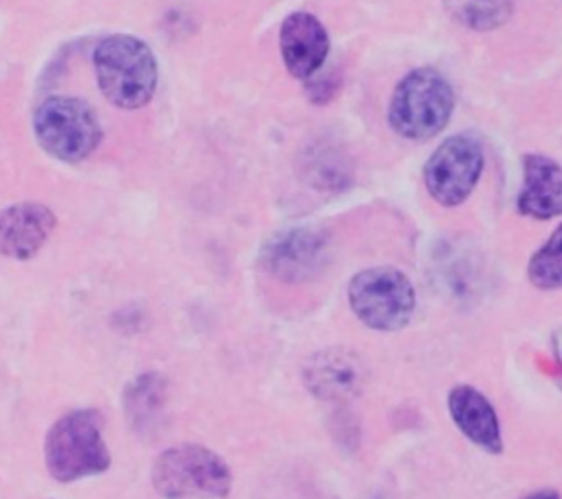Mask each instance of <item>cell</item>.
<instances>
[{
	"mask_svg": "<svg viewBox=\"0 0 562 499\" xmlns=\"http://www.w3.org/2000/svg\"><path fill=\"white\" fill-rule=\"evenodd\" d=\"M94 72L102 97L120 110L149 104L158 84V63L147 42L132 34L104 37L94 49Z\"/></svg>",
	"mask_w": 562,
	"mask_h": 499,
	"instance_id": "obj_1",
	"label": "cell"
},
{
	"mask_svg": "<svg viewBox=\"0 0 562 499\" xmlns=\"http://www.w3.org/2000/svg\"><path fill=\"white\" fill-rule=\"evenodd\" d=\"M104 418L98 410H75L53 423L45 438V466L57 483L70 484L110 468Z\"/></svg>",
	"mask_w": 562,
	"mask_h": 499,
	"instance_id": "obj_2",
	"label": "cell"
},
{
	"mask_svg": "<svg viewBox=\"0 0 562 499\" xmlns=\"http://www.w3.org/2000/svg\"><path fill=\"white\" fill-rule=\"evenodd\" d=\"M453 110L456 94L449 80L439 70L422 67L396 84L386 115L398 137L428 140L448 127Z\"/></svg>",
	"mask_w": 562,
	"mask_h": 499,
	"instance_id": "obj_3",
	"label": "cell"
},
{
	"mask_svg": "<svg viewBox=\"0 0 562 499\" xmlns=\"http://www.w3.org/2000/svg\"><path fill=\"white\" fill-rule=\"evenodd\" d=\"M34 133L40 147L65 165L92 157L104 139L92 105L72 97L45 98L35 110Z\"/></svg>",
	"mask_w": 562,
	"mask_h": 499,
	"instance_id": "obj_4",
	"label": "cell"
},
{
	"mask_svg": "<svg viewBox=\"0 0 562 499\" xmlns=\"http://www.w3.org/2000/svg\"><path fill=\"white\" fill-rule=\"evenodd\" d=\"M153 486L167 499L227 498L233 474L217 453L202 445H178L157 456Z\"/></svg>",
	"mask_w": 562,
	"mask_h": 499,
	"instance_id": "obj_5",
	"label": "cell"
},
{
	"mask_svg": "<svg viewBox=\"0 0 562 499\" xmlns=\"http://www.w3.org/2000/svg\"><path fill=\"white\" fill-rule=\"evenodd\" d=\"M353 315L379 332H396L411 322L416 308L413 283L395 268H369L348 287Z\"/></svg>",
	"mask_w": 562,
	"mask_h": 499,
	"instance_id": "obj_6",
	"label": "cell"
},
{
	"mask_svg": "<svg viewBox=\"0 0 562 499\" xmlns=\"http://www.w3.org/2000/svg\"><path fill=\"white\" fill-rule=\"evenodd\" d=\"M484 152L473 135H453L431 152L424 167V184L434 202L443 207L465 203L481 180Z\"/></svg>",
	"mask_w": 562,
	"mask_h": 499,
	"instance_id": "obj_7",
	"label": "cell"
},
{
	"mask_svg": "<svg viewBox=\"0 0 562 499\" xmlns=\"http://www.w3.org/2000/svg\"><path fill=\"white\" fill-rule=\"evenodd\" d=\"M328 248V237L318 228H285L263 245L260 263L281 283H307L325 272Z\"/></svg>",
	"mask_w": 562,
	"mask_h": 499,
	"instance_id": "obj_8",
	"label": "cell"
},
{
	"mask_svg": "<svg viewBox=\"0 0 562 499\" xmlns=\"http://www.w3.org/2000/svg\"><path fill=\"white\" fill-rule=\"evenodd\" d=\"M303 381L308 393L323 402H350L363 393L368 368L358 353L330 348L308 358Z\"/></svg>",
	"mask_w": 562,
	"mask_h": 499,
	"instance_id": "obj_9",
	"label": "cell"
},
{
	"mask_svg": "<svg viewBox=\"0 0 562 499\" xmlns=\"http://www.w3.org/2000/svg\"><path fill=\"white\" fill-rule=\"evenodd\" d=\"M57 217L44 203H12L0 209V256L27 262L47 245Z\"/></svg>",
	"mask_w": 562,
	"mask_h": 499,
	"instance_id": "obj_10",
	"label": "cell"
},
{
	"mask_svg": "<svg viewBox=\"0 0 562 499\" xmlns=\"http://www.w3.org/2000/svg\"><path fill=\"white\" fill-rule=\"evenodd\" d=\"M280 53L293 79L307 82L323 69L330 53V37L311 12H293L280 30Z\"/></svg>",
	"mask_w": 562,
	"mask_h": 499,
	"instance_id": "obj_11",
	"label": "cell"
},
{
	"mask_svg": "<svg viewBox=\"0 0 562 499\" xmlns=\"http://www.w3.org/2000/svg\"><path fill=\"white\" fill-rule=\"evenodd\" d=\"M524 217L551 220L562 215V167L544 155L524 157V180L518 195Z\"/></svg>",
	"mask_w": 562,
	"mask_h": 499,
	"instance_id": "obj_12",
	"label": "cell"
},
{
	"mask_svg": "<svg viewBox=\"0 0 562 499\" xmlns=\"http://www.w3.org/2000/svg\"><path fill=\"white\" fill-rule=\"evenodd\" d=\"M448 408L451 420L469 441L491 455H501V420L488 398L469 385H459L449 393Z\"/></svg>",
	"mask_w": 562,
	"mask_h": 499,
	"instance_id": "obj_13",
	"label": "cell"
},
{
	"mask_svg": "<svg viewBox=\"0 0 562 499\" xmlns=\"http://www.w3.org/2000/svg\"><path fill=\"white\" fill-rule=\"evenodd\" d=\"M168 383L160 373H143L123 393V412L133 430L147 435L157 430L167 406Z\"/></svg>",
	"mask_w": 562,
	"mask_h": 499,
	"instance_id": "obj_14",
	"label": "cell"
},
{
	"mask_svg": "<svg viewBox=\"0 0 562 499\" xmlns=\"http://www.w3.org/2000/svg\"><path fill=\"white\" fill-rule=\"evenodd\" d=\"M449 16L459 26L473 32H492L512 16V0H441Z\"/></svg>",
	"mask_w": 562,
	"mask_h": 499,
	"instance_id": "obj_15",
	"label": "cell"
},
{
	"mask_svg": "<svg viewBox=\"0 0 562 499\" xmlns=\"http://www.w3.org/2000/svg\"><path fill=\"white\" fill-rule=\"evenodd\" d=\"M303 168L307 182L321 190H342L350 182V165L346 162L342 152L333 149L330 145L308 149Z\"/></svg>",
	"mask_w": 562,
	"mask_h": 499,
	"instance_id": "obj_16",
	"label": "cell"
},
{
	"mask_svg": "<svg viewBox=\"0 0 562 499\" xmlns=\"http://www.w3.org/2000/svg\"><path fill=\"white\" fill-rule=\"evenodd\" d=\"M527 277L541 291L562 290V223L553 235L531 256L527 265Z\"/></svg>",
	"mask_w": 562,
	"mask_h": 499,
	"instance_id": "obj_17",
	"label": "cell"
},
{
	"mask_svg": "<svg viewBox=\"0 0 562 499\" xmlns=\"http://www.w3.org/2000/svg\"><path fill=\"white\" fill-rule=\"evenodd\" d=\"M321 70L316 72L313 79L307 80L308 98L315 104H328L338 94V90L342 88V79H340L338 70H330L328 75H323Z\"/></svg>",
	"mask_w": 562,
	"mask_h": 499,
	"instance_id": "obj_18",
	"label": "cell"
},
{
	"mask_svg": "<svg viewBox=\"0 0 562 499\" xmlns=\"http://www.w3.org/2000/svg\"><path fill=\"white\" fill-rule=\"evenodd\" d=\"M553 351H554V360L562 367V328H559L557 332L553 333ZM561 388H562V378H561Z\"/></svg>",
	"mask_w": 562,
	"mask_h": 499,
	"instance_id": "obj_19",
	"label": "cell"
},
{
	"mask_svg": "<svg viewBox=\"0 0 562 499\" xmlns=\"http://www.w3.org/2000/svg\"><path fill=\"white\" fill-rule=\"evenodd\" d=\"M524 499H561V496L553 490H541L536 491V494H531V496H527Z\"/></svg>",
	"mask_w": 562,
	"mask_h": 499,
	"instance_id": "obj_20",
	"label": "cell"
},
{
	"mask_svg": "<svg viewBox=\"0 0 562 499\" xmlns=\"http://www.w3.org/2000/svg\"><path fill=\"white\" fill-rule=\"evenodd\" d=\"M369 499H385V498H379V496H375V498H369Z\"/></svg>",
	"mask_w": 562,
	"mask_h": 499,
	"instance_id": "obj_21",
	"label": "cell"
}]
</instances>
